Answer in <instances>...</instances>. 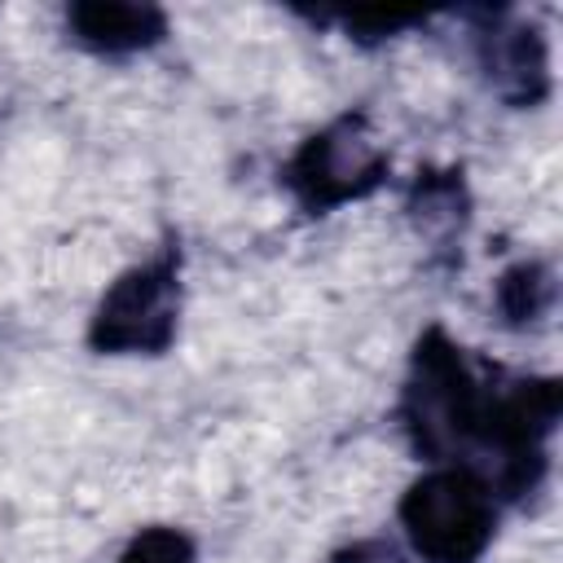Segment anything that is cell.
<instances>
[{
	"instance_id": "1",
	"label": "cell",
	"mask_w": 563,
	"mask_h": 563,
	"mask_svg": "<svg viewBox=\"0 0 563 563\" xmlns=\"http://www.w3.org/2000/svg\"><path fill=\"white\" fill-rule=\"evenodd\" d=\"M563 387L550 374H515L475 361L449 330L431 325L409 352L400 427L418 457L457 462L488 479L497 501L541 488Z\"/></svg>"
},
{
	"instance_id": "2",
	"label": "cell",
	"mask_w": 563,
	"mask_h": 563,
	"mask_svg": "<svg viewBox=\"0 0 563 563\" xmlns=\"http://www.w3.org/2000/svg\"><path fill=\"white\" fill-rule=\"evenodd\" d=\"M501 501L488 479L457 462L427 466L400 497L396 519L422 563H479L497 537Z\"/></svg>"
},
{
	"instance_id": "3",
	"label": "cell",
	"mask_w": 563,
	"mask_h": 563,
	"mask_svg": "<svg viewBox=\"0 0 563 563\" xmlns=\"http://www.w3.org/2000/svg\"><path fill=\"white\" fill-rule=\"evenodd\" d=\"M387 167H391V154L378 141L369 114L347 110L299 141V150L282 167V185L299 202V211L325 216L369 198L387 180Z\"/></svg>"
},
{
	"instance_id": "4",
	"label": "cell",
	"mask_w": 563,
	"mask_h": 563,
	"mask_svg": "<svg viewBox=\"0 0 563 563\" xmlns=\"http://www.w3.org/2000/svg\"><path fill=\"white\" fill-rule=\"evenodd\" d=\"M180 330V251L123 268L88 317V347L101 356H163Z\"/></svg>"
},
{
	"instance_id": "5",
	"label": "cell",
	"mask_w": 563,
	"mask_h": 563,
	"mask_svg": "<svg viewBox=\"0 0 563 563\" xmlns=\"http://www.w3.org/2000/svg\"><path fill=\"white\" fill-rule=\"evenodd\" d=\"M471 44H475L479 75L506 106L523 110L550 97V44L537 22H523L497 9L479 18Z\"/></svg>"
},
{
	"instance_id": "6",
	"label": "cell",
	"mask_w": 563,
	"mask_h": 563,
	"mask_svg": "<svg viewBox=\"0 0 563 563\" xmlns=\"http://www.w3.org/2000/svg\"><path fill=\"white\" fill-rule=\"evenodd\" d=\"M66 35L97 53V57H132L167 35V13L158 4H128V0H79L62 13Z\"/></svg>"
},
{
	"instance_id": "7",
	"label": "cell",
	"mask_w": 563,
	"mask_h": 563,
	"mask_svg": "<svg viewBox=\"0 0 563 563\" xmlns=\"http://www.w3.org/2000/svg\"><path fill=\"white\" fill-rule=\"evenodd\" d=\"M554 299H559V277L545 260H519L510 264L497 286H493V303H497V317L501 325L510 330H528V325H541L550 312H554Z\"/></svg>"
},
{
	"instance_id": "8",
	"label": "cell",
	"mask_w": 563,
	"mask_h": 563,
	"mask_svg": "<svg viewBox=\"0 0 563 563\" xmlns=\"http://www.w3.org/2000/svg\"><path fill=\"white\" fill-rule=\"evenodd\" d=\"M466 185H462V172H418L409 198H405V211L409 220L418 224L422 238H435V242H449L462 233L466 224Z\"/></svg>"
},
{
	"instance_id": "9",
	"label": "cell",
	"mask_w": 563,
	"mask_h": 563,
	"mask_svg": "<svg viewBox=\"0 0 563 563\" xmlns=\"http://www.w3.org/2000/svg\"><path fill=\"white\" fill-rule=\"evenodd\" d=\"M198 559V545L185 528H172V523H150L141 528L114 563H194Z\"/></svg>"
},
{
	"instance_id": "10",
	"label": "cell",
	"mask_w": 563,
	"mask_h": 563,
	"mask_svg": "<svg viewBox=\"0 0 563 563\" xmlns=\"http://www.w3.org/2000/svg\"><path fill=\"white\" fill-rule=\"evenodd\" d=\"M339 22H343V31H347L352 40H361V44H378V40H391L396 31L422 22V13H343Z\"/></svg>"
},
{
	"instance_id": "11",
	"label": "cell",
	"mask_w": 563,
	"mask_h": 563,
	"mask_svg": "<svg viewBox=\"0 0 563 563\" xmlns=\"http://www.w3.org/2000/svg\"><path fill=\"white\" fill-rule=\"evenodd\" d=\"M330 563H409V550L391 537H356L343 550H334Z\"/></svg>"
}]
</instances>
